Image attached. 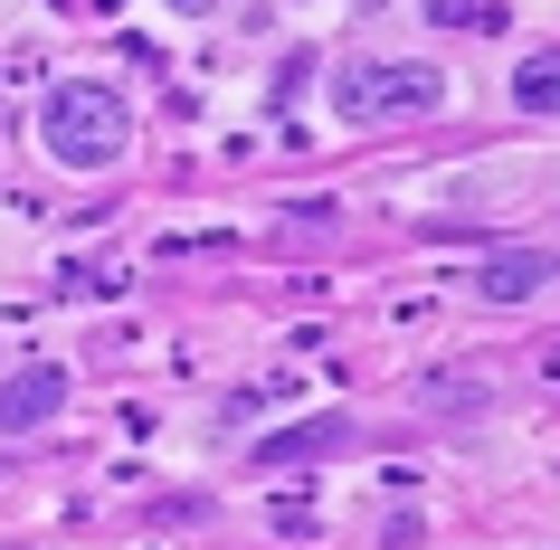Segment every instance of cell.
Masks as SVG:
<instances>
[{"instance_id":"obj_3","label":"cell","mask_w":560,"mask_h":550,"mask_svg":"<svg viewBox=\"0 0 560 550\" xmlns=\"http://www.w3.org/2000/svg\"><path fill=\"white\" fill-rule=\"evenodd\" d=\"M58 408H67V371H58V361H30V371L0 379V436L38 428V418H58Z\"/></svg>"},{"instance_id":"obj_5","label":"cell","mask_w":560,"mask_h":550,"mask_svg":"<svg viewBox=\"0 0 560 550\" xmlns=\"http://www.w3.org/2000/svg\"><path fill=\"white\" fill-rule=\"evenodd\" d=\"M541 276H551V257L523 247V257H494V266H485V294H494V304H523V294H541Z\"/></svg>"},{"instance_id":"obj_7","label":"cell","mask_w":560,"mask_h":550,"mask_svg":"<svg viewBox=\"0 0 560 550\" xmlns=\"http://www.w3.org/2000/svg\"><path fill=\"white\" fill-rule=\"evenodd\" d=\"M428 20H475V0H428Z\"/></svg>"},{"instance_id":"obj_4","label":"cell","mask_w":560,"mask_h":550,"mask_svg":"<svg viewBox=\"0 0 560 550\" xmlns=\"http://www.w3.org/2000/svg\"><path fill=\"white\" fill-rule=\"evenodd\" d=\"M332 446H352V418H304V428L266 436L257 465H295V456H332Z\"/></svg>"},{"instance_id":"obj_2","label":"cell","mask_w":560,"mask_h":550,"mask_svg":"<svg viewBox=\"0 0 560 550\" xmlns=\"http://www.w3.org/2000/svg\"><path fill=\"white\" fill-rule=\"evenodd\" d=\"M446 95L438 67H342L332 77V115L342 124H389V115H428Z\"/></svg>"},{"instance_id":"obj_1","label":"cell","mask_w":560,"mask_h":550,"mask_svg":"<svg viewBox=\"0 0 560 550\" xmlns=\"http://www.w3.org/2000/svg\"><path fill=\"white\" fill-rule=\"evenodd\" d=\"M38 143L58 152L67 172H105V162H124V143H133V115H124L115 86H48V105H38Z\"/></svg>"},{"instance_id":"obj_6","label":"cell","mask_w":560,"mask_h":550,"mask_svg":"<svg viewBox=\"0 0 560 550\" xmlns=\"http://www.w3.org/2000/svg\"><path fill=\"white\" fill-rule=\"evenodd\" d=\"M551 95H560V67H551V58H523V77H513V105H523V115H551Z\"/></svg>"},{"instance_id":"obj_8","label":"cell","mask_w":560,"mask_h":550,"mask_svg":"<svg viewBox=\"0 0 560 550\" xmlns=\"http://www.w3.org/2000/svg\"><path fill=\"white\" fill-rule=\"evenodd\" d=\"M172 10H219V0H172Z\"/></svg>"}]
</instances>
